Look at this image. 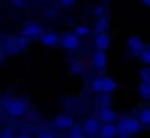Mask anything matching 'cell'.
I'll return each instance as SVG.
<instances>
[{
    "instance_id": "6da1fadb",
    "label": "cell",
    "mask_w": 150,
    "mask_h": 138,
    "mask_svg": "<svg viewBox=\"0 0 150 138\" xmlns=\"http://www.w3.org/2000/svg\"><path fill=\"white\" fill-rule=\"evenodd\" d=\"M25 107H27L25 103L21 101V100H8V103H6V109H8V112L12 116H21V115H24Z\"/></svg>"
},
{
    "instance_id": "7a4b0ae2",
    "label": "cell",
    "mask_w": 150,
    "mask_h": 138,
    "mask_svg": "<svg viewBox=\"0 0 150 138\" xmlns=\"http://www.w3.org/2000/svg\"><path fill=\"white\" fill-rule=\"evenodd\" d=\"M121 128L127 132V134H135L140 131L141 125L137 119H127L124 122H121Z\"/></svg>"
},
{
    "instance_id": "3957f363",
    "label": "cell",
    "mask_w": 150,
    "mask_h": 138,
    "mask_svg": "<svg viewBox=\"0 0 150 138\" xmlns=\"http://www.w3.org/2000/svg\"><path fill=\"white\" fill-rule=\"evenodd\" d=\"M62 46L68 50H74V49H77L80 46V38L78 35H74V34H68L63 37L62 40Z\"/></svg>"
},
{
    "instance_id": "277c9868",
    "label": "cell",
    "mask_w": 150,
    "mask_h": 138,
    "mask_svg": "<svg viewBox=\"0 0 150 138\" xmlns=\"http://www.w3.org/2000/svg\"><path fill=\"white\" fill-rule=\"evenodd\" d=\"M54 126H56V128H60V129L72 128V126H74V119H72L71 116H66V115L57 116V118L54 119Z\"/></svg>"
},
{
    "instance_id": "5b68a950",
    "label": "cell",
    "mask_w": 150,
    "mask_h": 138,
    "mask_svg": "<svg viewBox=\"0 0 150 138\" xmlns=\"http://www.w3.org/2000/svg\"><path fill=\"white\" fill-rule=\"evenodd\" d=\"M41 34H43V28L40 25H35V24H30L22 30L24 37H37V35H41Z\"/></svg>"
},
{
    "instance_id": "8992f818",
    "label": "cell",
    "mask_w": 150,
    "mask_h": 138,
    "mask_svg": "<svg viewBox=\"0 0 150 138\" xmlns=\"http://www.w3.org/2000/svg\"><path fill=\"white\" fill-rule=\"evenodd\" d=\"M128 47L131 49V51L134 54H140V51L143 50V41L140 37H131L128 40Z\"/></svg>"
},
{
    "instance_id": "52a82bcc",
    "label": "cell",
    "mask_w": 150,
    "mask_h": 138,
    "mask_svg": "<svg viewBox=\"0 0 150 138\" xmlns=\"http://www.w3.org/2000/svg\"><path fill=\"white\" fill-rule=\"evenodd\" d=\"M118 135V128L112 123H106L102 128V137L103 138H115Z\"/></svg>"
},
{
    "instance_id": "ba28073f",
    "label": "cell",
    "mask_w": 150,
    "mask_h": 138,
    "mask_svg": "<svg viewBox=\"0 0 150 138\" xmlns=\"http://www.w3.org/2000/svg\"><path fill=\"white\" fill-rule=\"evenodd\" d=\"M96 46L100 50H106L109 47V37L105 32H99V35L96 37Z\"/></svg>"
},
{
    "instance_id": "9c48e42d",
    "label": "cell",
    "mask_w": 150,
    "mask_h": 138,
    "mask_svg": "<svg viewBox=\"0 0 150 138\" xmlns=\"http://www.w3.org/2000/svg\"><path fill=\"white\" fill-rule=\"evenodd\" d=\"M57 41H59V37L54 32H47V34L41 35V43L44 46H54Z\"/></svg>"
},
{
    "instance_id": "30bf717a",
    "label": "cell",
    "mask_w": 150,
    "mask_h": 138,
    "mask_svg": "<svg viewBox=\"0 0 150 138\" xmlns=\"http://www.w3.org/2000/svg\"><path fill=\"white\" fill-rule=\"evenodd\" d=\"M106 54H105V51L103 50H100V51H97L96 54H94V57H93V62H94V65L97 66V68H105L106 66Z\"/></svg>"
},
{
    "instance_id": "8fae6325",
    "label": "cell",
    "mask_w": 150,
    "mask_h": 138,
    "mask_svg": "<svg viewBox=\"0 0 150 138\" xmlns=\"http://www.w3.org/2000/svg\"><path fill=\"white\" fill-rule=\"evenodd\" d=\"M100 119L106 123H110L113 119H115V112L110 110L109 107H103L102 112H100Z\"/></svg>"
},
{
    "instance_id": "7c38bea8",
    "label": "cell",
    "mask_w": 150,
    "mask_h": 138,
    "mask_svg": "<svg viewBox=\"0 0 150 138\" xmlns=\"http://www.w3.org/2000/svg\"><path fill=\"white\" fill-rule=\"evenodd\" d=\"M113 90H116V82L113 80H110V78H103L102 80V91L110 93Z\"/></svg>"
},
{
    "instance_id": "4fadbf2b",
    "label": "cell",
    "mask_w": 150,
    "mask_h": 138,
    "mask_svg": "<svg viewBox=\"0 0 150 138\" xmlns=\"http://www.w3.org/2000/svg\"><path fill=\"white\" fill-rule=\"evenodd\" d=\"M84 128H86V131H87L88 134H96V132L99 131V122H97L96 119H88V120L86 122Z\"/></svg>"
},
{
    "instance_id": "5bb4252c",
    "label": "cell",
    "mask_w": 150,
    "mask_h": 138,
    "mask_svg": "<svg viewBox=\"0 0 150 138\" xmlns=\"http://www.w3.org/2000/svg\"><path fill=\"white\" fill-rule=\"evenodd\" d=\"M138 91L140 94L143 96V99H150V82H143L140 87H138Z\"/></svg>"
},
{
    "instance_id": "9a60e30c",
    "label": "cell",
    "mask_w": 150,
    "mask_h": 138,
    "mask_svg": "<svg viewBox=\"0 0 150 138\" xmlns=\"http://www.w3.org/2000/svg\"><path fill=\"white\" fill-rule=\"evenodd\" d=\"M106 28H108V19L102 16V18L99 19V22H97V27H96V30H97L99 32H103Z\"/></svg>"
},
{
    "instance_id": "2e32d148",
    "label": "cell",
    "mask_w": 150,
    "mask_h": 138,
    "mask_svg": "<svg viewBox=\"0 0 150 138\" xmlns=\"http://www.w3.org/2000/svg\"><path fill=\"white\" fill-rule=\"evenodd\" d=\"M87 34H90V30L87 28V27H77L75 28V35H87Z\"/></svg>"
},
{
    "instance_id": "e0dca14e",
    "label": "cell",
    "mask_w": 150,
    "mask_h": 138,
    "mask_svg": "<svg viewBox=\"0 0 150 138\" xmlns=\"http://www.w3.org/2000/svg\"><path fill=\"white\" fill-rule=\"evenodd\" d=\"M140 54H141V60L146 63V65H149L150 63V50H141L140 51Z\"/></svg>"
},
{
    "instance_id": "ac0fdd59",
    "label": "cell",
    "mask_w": 150,
    "mask_h": 138,
    "mask_svg": "<svg viewBox=\"0 0 150 138\" xmlns=\"http://www.w3.org/2000/svg\"><path fill=\"white\" fill-rule=\"evenodd\" d=\"M0 138H13V132L9 128H3L0 131Z\"/></svg>"
},
{
    "instance_id": "d6986e66",
    "label": "cell",
    "mask_w": 150,
    "mask_h": 138,
    "mask_svg": "<svg viewBox=\"0 0 150 138\" xmlns=\"http://www.w3.org/2000/svg\"><path fill=\"white\" fill-rule=\"evenodd\" d=\"M140 75H141V78H143L144 82H150V69L149 68H144L143 71L140 72Z\"/></svg>"
},
{
    "instance_id": "ffe728a7",
    "label": "cell",
    "mask_w": 150,
    "mask_h": 138,
    "mask_svg": "<svg viewBox=\"0 0 150 138\" xmlns=\"http://www.w3.org/2000/svg\"><path fill=\"white\" fill-rule=\"evenodd\" d=\"M141 120H143V123H146V125L150 123V110H149V109L143 110V113H141Z\"/></svg>"
},
{
    "instance_id": "44dd1931",
    "label": "cell",
    "mask_w": 150,
    "mask_h": 138,
    "mask_svg": "<svg viewBox=\"0 0 150 138\" xmlns=\"http://www.w3.org/2000/svg\"><path fill=\"white\" fill-rule=\"evenodd\" d=\"M71 71H72L74 74H80V72H83L81 63H78V62H74V63H72V66H71Z\"/></svg>"
},
{
    "instance_id": "7402d4cb",
    "label": "cell",
    "mask_w": 150,
    "mask_h": 138,
    "mask_svg": "<svg viewBox=\"0 0 150 138\" xmlns=\"http://www.w3.org/2000/svg\"><path fill=\"white\" fill-rule=\"evenodd\" d=\"M93 90H94V91H97V93H100V91H102V78L94 80V82H93Z\"/></svg>"
},
{
    "instance_id": "603a6c76",
    "label": "cell",
    "mask_w": 150,
    "mask_h": 138,
    "mask_svg": "<svg viewBox=\"0 0 150 138\" xmlns=\"http://www.w3.org/2000/svg\"><path fill=\"white\" fill-rule=\"evenodd\" d=\"M38 138H54V135L50 134V132H41V134L38 135Z\"/></svg>"
},
{
    "instance_id": "cb8c5ba5",
    "label": "cell",
    "mask_w": 150,
    "mask_h": 138,
    "mask_svg": "<svg viewBox=\"0 0 150 138\" xmlns=\"http://www.w3.org/2000/svg\"><path fill=\"white\" fill-rule=\"evenodd\" d=\"M12 2H13L16 6H19V8H22V6H24V2H22V0H12Z\"/></svg>"
},
{
    "instance_id": "d4e9b609",
    "label": "cell",
    "mask_w": 150,
    "mask_h": 138,
    "mask_svg": "<svg viewBox=\"0 0 150 138\" xmlns=\"http://www.w3.org/2000/svg\"><path fill=\"white\" fill-rule=\"evenodd\" d=\"M75 2V0H62V3L65 5V6H68V5H72Z\"/></svg>"
},
{
    "instance_id": "484cf974",
    "label": "cell",
    "mask_w": 150,
    "mask_h": 138,
    "mask_svg": "<svg viewBox=\"0 0 150 138\" xmlns=\"http://www.w3.org/2000/svg\"><path fill=\"white\" fill-rule=\"evenodd\" d=\"M96 13H97V15H102V13H103V8H100V6H99V8L96 9Z\"/></svg>"
},
{
    "instance_id": "4316f807",
    "label": "cell",
    "mask_w": 150,
    "mask_h": 138,
    "mask_svg": "<svg viewBox=\"0 0 150 138\" xmlns=\"http://www.w3.org/2000/svg\"><path fill=\"white\" fill-rule=\"evenodd\" d=\"M143 3H144L146 6H150V0H143Z\"/></svg>"
},
{
    "instance_id": "83f0119b",
    "label": "cell",
    "mask_w": 150,
    "mask_h": 138,
    "mask_svg": "<svg viewBox=\"0 0 150 138\" xmlns=\"http://www.w3.org/2000/svg\"><path fill=\"white\" fill-rule=\"evenodd\" d=\"M71 138H83L81 135H71Z\"/></svg>"
},
{
    "instance_id": "f1b7e54d",
    "label": "cell",
    "mask_w": 150,
    "mask_h": 138,
    "mask_svg": "<svg viewBox=\"0 0 150 138\" xmlns=\"http://www.w3.org/2000/svg\"><path fill=\"white\" fill-rule=\"evenodd\" d=\"M19 138H30V137H28V135H21Z\"/></svg>"
},
{
    "instance_id": "f546056e",
    "label": "cell",
    "mask_w": 150,
    "mask_h": 138,
    "mask_svg": "<svg viewBox=\"0 0 150 138\" xmlns=\"http://www.w3.org/2000/svg\"><path fill=\"white\" fill-rule=\"evenodd\" d=\"M91 138H93V137H91Z\"/></svg>"
}]
</instances>
